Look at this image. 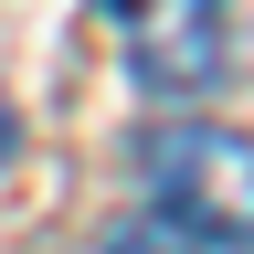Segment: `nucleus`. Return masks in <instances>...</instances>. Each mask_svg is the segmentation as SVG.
Instances as JSON below:
<instances>
[{
	"mask_svg": "<svg viewBox=\"0 0 254 254\" xmlns=\"http://www.w3.org/2000/svg\"><path fill=\"white\" fill-rule=\"evenodd\" d=\"M148 222H170L190 254H254V138L212 117H170L138 138Z\"/></svg>",
	"mask_w": 254,
	"mask_h": 254,
	"instance_id": "1",
	"label": "nucleus"
},
{
	"mask_svg": "<svg viewBox=\"0 0 254 254\" xmlns=\"http://www.w3.org/2000/svg\"><path fill=\"white\" fill-rule=\"evenodd\" d=\"M117 43L148 95H201L222 74V0H117Z\"/></svg>",
	"mask_w": 254,
	"mask_h": 254,
	"instance_id": "2",
	"label": "nucleus"
},
{
	"mask_svg": "<svg viewBox=\"0 0 254 254\" xmlns=\"http://www.w3.org/2000/svg\"><path fill=\"white\" fill-rule=\"evenodd\" d=\"M106 254H190V244L170 233V222H148V212H138V222H127V233L106 244Z\"/></svg>",
	"mask_w": 254,
	"mask_h": 254,
	"instance_id": "3",
	"label": "nucleus"
},
{
	"mask_svg": "<svg viewBox=\"0 0 254 254\" xmlns=\"http://www.w3.org/2000/svg\"><path fill=\"white\" fill-rule=\"evenodd\" d=\"M11 148H21V117H11V95H0V170H11Z\"/></svg>",
	"mask_w": 254,
	"mask_h": 254,
	"instance_id": "4",
	"label": "nucleus"
}]
</instances>
